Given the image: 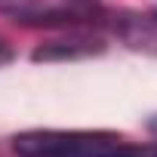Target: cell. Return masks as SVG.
Masks as SVG:
<instances>
[{"label":"cell","mask_w":157,"mask_h":157,"mask_svg":"<svg viewBox=\"0 0 157 157\" xmlns=\"http://www.w3.org/2000/svg\"><path fill=\"white\" fill-rule=\"evenodd\" d=\"M13 151L19 157H157V142L132 145L102 129H28L13 136Z\"/></svg>","instance_id":"cell-1"},{"label":"cell","mask_w":157,"mask_h":157,"mask_svg":"<svg viewBox=\"0 0 157 157\" xmlns=\"http://www.w3.org/2000/svg\"><path fill=\"white\" fill-rule=\"evenodd\" d=\"M105 52V40L93 34H68L59 40H49L31 52L34 62H74V59H90Z\"/></svg>","instance_id":"cell-2"},{"label":"cell","mask_w":157,"mask_h":157,"mask_svg":"<svg viewBox=\"0 0 157 157\" xmlns=\"http://www.w3.org/2000/svg\"><path fill=\"white\" fill-rule=\"evenodd\" d=\"M114 31L129 49L145 52V56H157V10L126 13L114 22Z\"/></svg>","instance_id":"cell-3"},{"label":"cell","mask_w":157,"mask_h":157,"mask_svg":"<svg viewBox=\"0 0 157 157\" xmlns=\"http://www.w3.org/2000/svg\"><path fill=\"white\" fill-rule=\"evenodd\" d=\"M13 62V46L3 40V37H0V68H3V65H10Z\"/></svg>","instance_id":"cell-4"},{"label":"cell","mask_w":157,"mask_h":157,"mask_svg":"<svg viewBox=\"0 0 157 157\" xmlns=\"http://www.w3.org/2000/svg\"><path fill=\"white\" fill-rule=\"evenodd\" d=\"M148 132H151V136H154V139H157V114H154V117H151V120H148Z\"/></svg>","instance_id":"cell-5"},{"label":"cell","mask_w":157,"mask_h":157,"mask_svg":"<svg viewBox=\"0 0 157 157\" xmlns=\"http://www.w3.org/2000/svg\"><path fill=\"white\" fill-rule=\"evenodd\" d=\"M71 3H93V0H71Z\"/></svg>","instance_id":"cell-6"}]
</instances>
